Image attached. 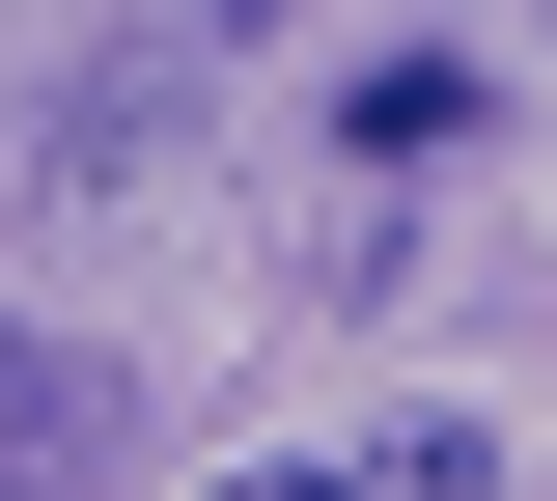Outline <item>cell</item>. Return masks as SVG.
Segmentation results:
<instances>
[{
	"label": "cell",
	"mask_w": 557,
	"mask_h": 501,
	"mask_svg": "<svg viewBox=\"0 0 557 501\" xmlns=\"http://www.w3.org/2000/svg\"><path fill=\"white\" fill-rule=\"evenodd\" d=\"M112 446H139V390H112V362H84V335H0V501H84Z\"/></svg>",
	"instance_id": "obj_1"
},
{
	"label": "cell",
	"mask_w": 557,
	"mask_h": 501,
	"mask_svg": "<svg viewBox=\"0 0 557 501\" xmlns=\"http://www.w3.org/2000/svg\"><path fill=\"white\" fill-rule=\"evenodd\" d=\"M335 501H502V446L474 418H391V474H335Z\"/></svg>",
	"instance_id": "obj_4"
},
{
	"label": "cell",
	"mask_w": 557,
	"mask_h": 501,
	"mask_svg": "<svg viewBox=\"0 0 557 501\" xmlns=\"http://www.w3.org/2000/svg\"><path fill=\"white\" fill-rule=\"evenodd\" d=\"M335 140H362V167H446V140H474V57H418V28H391V57L335 84Z\"/></svg>",
	"instance_id": "obj_3"
},
{
	"label": "cell",
	"mask_w": 557,
	"mask_h": 501,
	"mask_svg": "<svg viewBox=\"0 0 557 501\" xmlns=\"http://www.w3.org/2000/svg\"><path fill=\"white\" fill-rule=\"evenodd\" d=\"M168 140H196V84H168V57H84V84H57V196H139Z\"/></svg>",
	"instance_id": "obj_2"
},
{
	"label": "cell",
	"mask_w": 557,
	"mask_h": 501,
	"mask_svg": "<svg viewBox=\"0 0 557 501\" xmlns=\"http://www.w3.org/2000/svg\"><path fill=\"white\" fill-rule=\"evenodd\" d=\"M223 501H335V474H223Z\"/></svg>",
	"instance_id": "obj_5"
}]
</instances>
